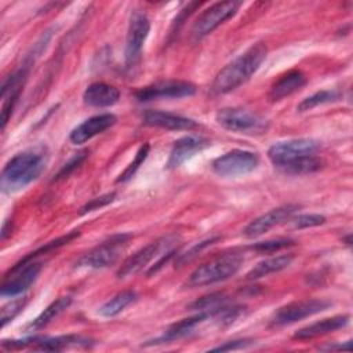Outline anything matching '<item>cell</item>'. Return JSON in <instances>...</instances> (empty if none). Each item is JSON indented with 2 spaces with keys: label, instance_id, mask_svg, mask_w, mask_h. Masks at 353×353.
<instances>
[{
  "label": "cell",
  "instance_id": "5bb4252c",
  "mask_svg": "<svg viewBox=\"0 0 353 353\" xmlns=\"http://www.w3.org/2000/svg\"><path fill=\"white\" fill-rule=\"evenodd\" d=\"M29 66H22L18 70H15L11 76H8L3 85H1V98H3V106H1V128H6V124L15 108V103L19 99V95L22 92V88L25 85V81L28 79Z\"/></svg>",
  "mask_w": 353,
  "mask_h": 353
},
{
  "label": "cell",
  "instance_id": "f546056e",
  "mask_svg": "<svg viewBox=\"0 0 353 353\" xmlns=\"http://www.w3.org/2000/svg\"><path fill=\"white\" fill-rule=\"evenodd\" d=\"M219 239H221L219 236H215V237H210V239H207V240H203V241L194 244V245L190 247L188 251H185L183 254H179V255H178V258L175 259V266H176V268H181V266L189 263V262L193 261L204 248L212 245V244L216 243Z\"/></svg>",
  "mask_w": 353,
  "mask_h": 353
},
{
  "label": "cell",
  "instance_id": "5b68a950",
  "mask_svg": "<svg viewBox=\"0 0 353 353\" xmlns=\"http://www.w3.org/2000/svg\"><path fill=\"white\" fill-rule=\"evenodd\" d=\"M131 234L119 233L113 234L109 239L99 243L97 247L85 252L77 262V268H92V269H102L112 266L117 262L121 252L127 247Z\"/></svg>",
  "mask_w": 353,
  "mask_h": 353
},
{
  "label": "cell",
  "instance_id": "44dd1931",
  "mask_svg": "<svg viewBox=\"0 0 353 353\" xmlns=\"http://www.w3.org/2000/svg\"><path fill=\"white\" fill-rule=\"evenodd\" d=\"M306 81H307V79L301 70L292 69V70L284 73L283 76H280L273 83V85L269 90L268 98L270 102H279V101L284 99L285 97H290L291 94L299 91L306 84Z\"/></svg>",
  "mask_w": 353,
  "mask_h": 353
},
{
  "label": "cell",
  "instance_id": "2e32d148",
  "mask_svg": "<svg viewBox=\"0 0 353 353\" xmlns=\"http://www.w3.org/2000/svg\"><path fill=\"white\" fill-rule=\"evenodd\" d=\"M210 319H215V312H200L192 317H188V319H182L171 325H168L164 332L149 341L146 345H157V343H170V342H174V341H178L181 338H185V336H189L190 334L194 332V330L203 324L205 320H210Z\"/></svg>",
  "mask_w": 353,
  "mask_h": 353
},
{
  "label": "cell",
  "instance_id": "277c9868",
  "mask_svg": "<svg viewBox=\"0 0 353 353\" xmlns=\"http://www.w3.org/2000/svg\"><path fill=\"white\" fill-rule=\"evenodd\" d=\"M176 240H178V236L167 234L142 247L121 263L120 269L117 270V277L125 279L128 276L137 274L138 272L143 270L156 256H163L164 254L175 250Z\"/></svg>",
  "mask_w": 353,
  "mask_h": 353
},
{
  "label": "cell",
  "instance_id": "8fae6325",
  "mask_svg": "<svg viewBox=\"0 0 353 353\" xmlns=\"http://www.w3.org/2000/svg\"><path fill=\"white\" fill-rule=\"evenodd\" d=\"M320 143L312 138H295L273 143L268 150V157L276 168L309 154H314Z\"/></svg>",
  "mask_w": 353,
  "mask_h": 353
},
{
  "label": "cell",
  "instance_id": "4dcf8cb0",
  "mask_svg": "<svg viewBox=\"0 0 353 353\" xmlns=\"http://www.w3.org/2000/svg\"><path fill=\"white\" fill-rule=\"evenodd\" d=\"M295 241L291 239H285V237H280V239H274V240H268V241H261V243H255L254 245H251L250 248L252 251H256L259 254H272L276 251H280L283 248H288L291 245H294Z\"/></svg>",
  "mask_w": 353,
  "mask_h": 353
},
{
  "label": "cell",
  "instance_id": "e0dca14e",
  "mask_svg": "<svg viewBox=\"0 0 353 353\" xmlns=\"http://www.w3.org/2000/svg\"><path fill=\"white\" fill-rule=\"evenodd\" d=\"M210 146V139L200 135H186L176 139L171 148L167 168H176L188 159Z\"/></svg>",
  "mask_w": 353,
  "mask_h": 353
},
{
  "label": "cell",
  "instance_id": "7c38bea8",
  "mask_svg": "<svg viewBox=\"0 0 353 353\" xmlns=\"http://www.w3.org/2000/svg\"><path fill=\"white\" fill-rule=\"evenodd\" d=\"M259 164V156L250 150L233 149L212 161V171L219 176H240L254 171Z\"/></svg>",
  "mask_w": 353,
  "mask_h": 353
},
{
  "label": "cell",
  "instance_id": "ac0fdd59",
  "mask_svg": "<svg viewBox=\"0 0 353 353\" xmlns=\"http://www.w3.org/2000/svg\"><path fill=\"white\" fill-rule=\"evenodd\" d=\"M117 121V117L112 113H103V114H97L92 116L87 120H84L81 124L74 127L69 135L72 143L74 145H81L91 138L97 137L98 134L106 131L112 125H114Z\"/></svg>",
  "mask_w": 353,
  "mask_h": 353
},
{
  "label": "cell",
  "instance_id": "6da1fadb",
  "mask_svg": "<svg viewBox=\"0 0 353 353\" xmlns=\"http://www.w3.org/2000/svg\"><path fill=\"white\" fill-rule=\"evenodd\" d=\"M48 150L46 146H34L11 157L1 171V189L6 193L18 192L34 182L46 170Z\"/></svg>",
  "mask_w": 353,
  "mask_h": 353
},
{
  "label": "cell",
  "instance_id": "d4e9b609",
  "mask_svg": "<svg viewBox=\"0 0 353 353\" xmlns=\"http://www.w3.org/2000/svg\"><path fill=\"white\" fill-rule=\"evenodd\" d=\"M137 301V294L131 290H124L113 295L109 301H106L98 310L102 317H113L123 312L127 306Z\"/></svg>",
  "mask_w": 353,
  "mask_h": 353
},
{
  "label": "cell",
  "instance_id": "cb8c5ba5",
  "mask_svg": "<svg viewBox=\"0 0 353 353\" xmlns=\"http://www.w3.org/2000/svg\"><path fill=\"white\" fill-rule=\"evenodd\" d=\"M72 303L70 296H61L51 302L29 325L28 331H39L43 330L46 325H48L55 317H58L63 310H66Z\"/></svg>",
  "mask_w": 353,
  "mask_h": 353
},
{
  "label": "cell",
  "instance_id": "603a6c76",
  "mask_svg": "<svg viewBox=\"0 0 353 353\" xmlns=\"http://www.w3.org/2000/svg\"><path fill=\"white\" fill-rule=\"evenodd\" d=\"M294 261V255L291 254H285V255H277V256H272L268 259H263L261 262H258L247 274L245 279L247 280H258L262 277H266L269 274L281 272L284 269H287Z\"/></svg>",
  "mask_w": 353,
  "mask_h": 353
},
{
  "label": "cell",
  "instance_id": "ffe728a7",
  "mask_svg": "<svg viewBox=\"0 0 353 353\" xmlns=\"http://www.w3.org/2000/svg\"><path fill=\"white\" fill-rule=\"evenodd\" d=\"M349 321H350L349 314H336V316L323 319L320 321H316V323H312L309 325H305V327L299 328L292 335V338L299 339V341H305V339L323 336V335L335 332V331L346 327L349 324Z\"/></svg>",
  "mask_w": 353,
  "mask_h": 353
},
{
  "label": "cell",
  "instance_id": "d6a6232c",
  "mask_svg": "<svg viewBox=\"0 0 353 353\" xmlns=\"http://www.w3.org/2000/svg\"><path fill=\"white\" fill-rule=\"evenodd\" d=\"M87 154H88L87 150H81V152L76 153L66 164H63V167H62V168L58 171V174L52 178V182L61 181V179L69 176L74 170H77V168L81 165V163L87 159Z\"/></svg>",
  "mask_w": 353,
  "mask_h": 353
},
{
  "label": "cell",
  "instance_id": "3957f363",
  "mask_svg": "<svg viewBox=\"0 0 353 353\" xmlns=\"http://www.w3.org/2000/svg\"><path fill=\"white\" fill-rule=\"evenodd\" d=\"M243 255L236 251L225 252L211 258L203 265L197 266L188 277L185 285L188 288L211 285L234 276L243 265Z\"/></svg>",
  "mask_w": 353,
  "mask_h": 353
},
{
  "label": "cell",
  "instance_id": "9a60e30c",
  "mask_svg": "<svg viewBox=\"0 0 353 353\" xmlns=\"http://www.w3.org/2000/svg\"><path fill=\"white\" fill-rule=\"evenodd\" d=\"M298 208L299 207L296 204H285V205L273 208V210L265 212L263 215L252 219L244 228L243 233L248 239H255V237L266 233L268 230H270L273 226L281 223L283 221L290 219Z\"/></svg>",
  "mask_w": 353,
  "mask_h": 353
},
{
  "label": "cell",
  "instance_id": "e575fe53",
  "mask_svg": "<svg viewBox=\"0 0 353 353\" xmlns=\"http://www.w3.org/2000/svg\"><path fill=\"white\" fill-rule=\"evenodd\" d=\"M116 197V193L112 192V193H106L103 196H99V197H95L92 200H90L84 207H81L80 210V214H87V212H91L94 210H98V208H102L105 205H108L109 203H112Z\"/></svg>",
  "mask_w": 353,
  "mask_h": 353
},
{
  "label": "cell",
  "instance_id": "4fadbf2b",
  "mask_svg": "<svg viewBox=\"0 0 353 353\" xmlns=\"http://www.w3.org/2000/svg\"><path fill=\"white\" fill-rule=\"evenodd\" d=\"M196 94V85L186 80H160L152 83L135 92V98L139 102H149L154 99L167 98H186Z\"/></svg>",
  "mask_w": 353,
  "mask_h": 353
},
{
  "label": "cell",
  "instance_id": "836d02e7",
  "mask_svg": "<svg viewBox=\"0 0 353 353\" xmlns=\"http://www.w3.org/2000/svg\"><path fill=\"white\" fill-rule=\"evenodd\" d=\"M290 219H291V223L294 225V228H298V229L313 228V226L323 225L325 222V218L319 214H301L294 218L291 216Z\"/></svg>",
  "mask_w": 353,
  "mask_h": 353
},
{
  "label": "cell",
  "instance_id": "484cf974",
  "mask_svg": "<svg viewBox=\"0 0 353 353\" xmlns=\"http://www.w3.org/2000/svg\"><path fill=\"white\" fill-rule=\"evenodd\" d=\"M323 164L324 163L320 157H317L316 154H309V156L299 157V159L283 165L279 170L285 174H291V175H303V174H312V172L321 170Z\"/></svg>",
  "mask_w": 353,
  "mask_h": 353
},
{
  "label": "cell",
  "instance_id": "9c48e42d",
  "mask_svg": "<svg viewBox=\"0 0 353 353\" xmlns=\"http://www.w3.org/2000/svg\"><path fill=\"white\" fill-rule=\"evenodd\" d=\"M331 305L332 303L330 301L317 299V298L294 301V302H290V303L279 307L274 312V314L272 316L270 324L273 327L294 324L299 320H303L306 317H310V316H314L320 312L327 310Z\"/></svg>",
  "mask_w": 353,
  "mask_h": 353
},
{
  "label": "cell",
  "instance_id": "ba28073f",
  "mask_svg": "<svg viewBox=\"0 0 353 353\" xmlns=\"http://www.w3.org/2000/svg\"><path fill=\"white\" fill-rule=\"evenodd\" d=\"M149 32H150V21L146 17V14L138 10L134 11L130 18L127 39H125V48H124L127 69H134L141 61L142 48L149 36Z\"/></svg>",
  "mask_w": 353,
  "mask_h": 353
},
{
  "label": "cell",
  "instance_id": "30bf717a",
  "mask_svg": "<svg viewBox=\"0 0 353 353\" xmlns=\"http://www.w3.org/2000/svg\"><path fill=\"white\" fill-rule=\"evenodd\" d=\"M241 1H219L210 6L203 14L196 19L192 28V37L197 41L212 33L219 25L232 18L240 8Z\"/></svg>",
  "mask_w": 353,
  "mask_h": 353
},
{
  "label": "cell",
  "instance_id": "1f68e13d",
  "mask_svg": "<svg viewBox=\"0 0 353 353\" xmlns=\"http://www.w3.org/2000/svg\"><path fill=\"white\" fill-rule=\"evenodd\" d=\"M25 303H26V296H18L10 301L8 303H6L1 307V327H6L7 323L12 321L15 316L23 309Z\"/></svg>",
  "mask_w": 353,
  "mask_h": 353
},
{
  "label": "cell",
  "instance_id": "83f0119b",
  "mask_svg": "<svg viewBox=\"0 0 353 353\" xmlns=\"http://www.w3.org/2000/svg\"><path fill=\"white\" fill-rule=\"evenodd\" d=\"M225 305H228V296L223 292H214L211 295H207L194 301L193 303L189 305V309L216 313Z\"/></svg>",
  "mask_w": 353,
  "mask_h": 353
},
{
  "label": "cell",
  "instance_id": "8d00e7d4",
  "mask_svg": "<svg viewBox=\"0 0 353 353\" xmlns=\"http://www.w3.org/2000/svg\"><path fill=\"white\" fill-rule=\"evenodd\" d=\"M352 349V342L347 341L346 343H341V345H327V346H321L320 350H350Z\"/></svg>",
  "mask_w": 353,
  "mask_h": 353
},
{
  "label": "cell",
  "instance_id": "d590c367",
  "mask_svg": "<svg viewBox=\"0 0 353 353\" xmlns=\"http://www.w3.org/2000/svg\"><path fill=\"white\" fill-rule=\"evenodd\" d=\"M248 345H251L250 339H237V341H229L225 342L223 345L215 346L211 349V352H225V350H237V349H244Z\"/></svg>",
  "mask_w": 353,
  "mask_h": 353
},
{
  "label": "cell",
  "instance_id": "7a4b0ae2",
  "mask_svg": "<svg viewBox=\"0 0 353 353\" xmlns=\"http://www.w3.org/2000/svg\"><path fill=\"white\" fill-rule=\"evenodd\" d=\"M266 55L268 47L265 43H256L251 46L240 57L233 59L218 72L211 84V92L221 95L230 92L244 84L259 69Z\"/></svg>",
  "mask_w": 353,
  "mask_h": 353
},
{
  "label": "cell",
  "instance_id": "4316f807",
  "mask_svg": "<svg viewBox=\"0 0 353 353\" xmlns=\"http://www.w3.org/2000/svg\"><path fill=\"white\" fill-rule=\"evenodd\" d=\"M341 98V92L336 90H321L317 91L312 95H309L307 98L302 99L301 103L296 106L298 112H307L312 110L313 108L319 106V105H325V103H331L335 102Z\"/></svg>",
  "mask_w": 353,
  "mask_h": 353
},
{
  "label": "cell",
  "instance_id": "8992f818",
  "mask_svg": "<svg viewBox=\"0 0 353 353\" xmlns=\"http://www.w3.org/2000/svg\"><path fill=\"white\" fill-rule=\"evenodd\" d=\"M216 123L228 131L237 134H262L266 131L269 121L255 112L241 108H223L215 116Z\"/></svg>",
  "mask_w": 353,
  "mask_h": 353
},
{
  "label": "cell",
  "instance_id": "7402d4cb",
  "mask_svg": "<svg viewBox=\"0 0 353 353\" xmlns=\"http://www.w3.org/2000/svg\"><path fill=\"white\" fill-rule=\"evenodd\" d=\"M120 91L108 83L95 81L91 83L83 92V101L88 106L108 108L119 102Z\"/></svg>",
  "mask_w": 353,
  "mask_h": 353
},
{
  "label": "cell",
  "instance_id": "52a82bcc",
  "mask_svg": "<svg viewBox=\"0 0 353 353\" xmlns=\"http://www.w3.org/2000/svg\"><path fill=\"white\" fill-rule=\"evenodd\" d=\"M41 270V263L36 261H19L4 274L1 284L3 296H19L36 281Z\"/></svg>",
  "mask_w": 353,
  "mask_h": 353
},
{
  "label": "cell",
  "instance_id": "f1b7e54d",
  "mask_svg": "<svg viewBox=\"0 0 353 353\" xmlns=\"http://www.w3.org/2000/svg\"><path fill=\"white\" fill-rule=\"evenodd\" d=\"M149 143H142L134 157V160L125 167V170L119 175L117 178V182H127L128 179H131L134 176V174L137 172V170L141 167V164L145 161V159L148 157L149 154Z\"/></svg>",
  "mask_w": 353,
  "mask_h": 353
},
{
  "label": "cell",
  "instance_id": "d6986e66",
  "mask_svg": "<svg viewBox=\"0 0 353 353\" xmlns=\"http://www.w3.org/2000/svg\"><path fill=\"white\" fill-rule=\"evenodd\" d=\"M142 123L149 127H157L171 131H182V130H193L199 127L197 121L183 117L179 114L161 112V110H146L142 116Z\"/></svg>",
  "mask_w": 353,
  "mask_h": 353
}]
</instances>
